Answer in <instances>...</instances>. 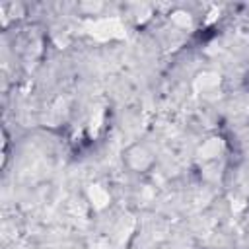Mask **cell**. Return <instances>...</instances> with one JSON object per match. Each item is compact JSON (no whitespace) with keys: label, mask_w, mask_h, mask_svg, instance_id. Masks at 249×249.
I'll use <instances>...</instances> for the list:
<instances>
[{"label":"cell","mask_w":249,"mask_h":249,"mask_svg":"<svg viewBox=\"0 0 249 249\" xmlns=\"http://www.w3.org/2000/svg\"><path fill=\"white\" fill-rule=\"evenodd\" d=\"M91 193H93V195H91V200H95L93 204H95L97 208H103V206H107V202H109V198H111V196H109V195H107V193H105V191H103L99 185H93Z\"/></svg>","instance_id":"obj_3"},{"label":"cell","mask_w":249,"mask_h":249,"mask_svg":"<svg viewBox=\"0 0 249 249\" xmlns=\"http://www.w3.org/2000/svg\"><path fill=\"white\" fill-rule=\"evenodd\" d=\"M222 152V140L220 138H210V140H206L204 144H202V150H200V158H204V160H214V158H218V154Z\"/></svg>","instance_id":"obj_2"},{"label":"cell","mask_w":249,"mask_h":249,"mask_svg":"<svg viewBox=\"0 0 249 249\" xmlns=\"http://www.w3.org/2000/svg\"><path fill=\"white\" fill-rule=\"evenodd\" d=\"M123 161H124L132 171H136V173H146V171H150V167L154 165L156 158H154V154H152V150H150L148 146H144V144H132V146H128V148L124 150Z\"/></svg>","instance_id":"obj_1"}]
</instances>
